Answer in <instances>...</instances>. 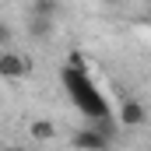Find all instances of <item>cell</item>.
I'll list each match as a JSON object with an SVG mask.
<instances>
[{"instance_id":"6da1fadb","label":"cell","mask_w":151,"mask_h":151,"mask_svg":"<svg viewBox=\"0 0 151 151\" xmlns=\"http://www.w3.org/2000/svg\"><path fill=\"white\" fill-rule=\"evenodd\" d=\"M60 81H63V88H67L70 102L81 109V116H84L88 123H95V119H109V116H113V109H109V99L102 95L99 81L88 74V67H84L77 56H70V60L63 63Z\"/></svg>"},{"instance_id":"7a4b0ae2","label":"cell","mask_w":151,"mask_h":151,"mask_svg":"<svg viewBox=\"0 0 151 151\" xmlns=\"http://www.w3.org/2000/svg\"><path fill=\"white\" fill-rule=\"evenodd\" d=\"M116 123L127 127V130H141L148 123V109L137 102V99H123L119 102V113H116Z\"/></svg>"},{"instance_id":"3957f363","label":"cell","mask_w":151,"mask_h":151,"mask_svg":"<svg viewBox=\"0 0 151 151\" xmlns=\"http://www.w3.org/2000/svg\"><path fill=\"white\" fill-rule=\"evenodd\" d=\"M74 148H77V151H109V148H113V141H109L106 134H99V130L88 123V127H81V130L74 134Z\"/></svg>"},{"instance_id":"277c9868","label":"cell","mask_w":151,"mask_h":151,"mask_svg":"<svg viewBox=\"0 0 151 151\" xmlns=\"http://www.w3.org/2000/svg\"><path fill=\"white\" fill-rule=\"evenodd\" d=\"M28 74V60L14 49H0V77H25Z\"/></svg>"},{"instance_id":"5b68a950","label":"cell","mask_w":151,"mask_h":151,"mask_svg":"<svg viewBox=\"0 0 151 151\" xmlns=\"http://www.w3.org/2000/svg\"><path fill=\"white\" fill-rule=\"evenodd\" d=\"M32 14H35V18L56 21V14H60V0H35V4H32Z\"/></svg>"},{"instance_id":"8992f818","label":"cell","mask_w":151,"mask_h":151,"mask_svg":"<svg viewBox=\"0 0 151 151\" xmlns=\"http://www.w3.org/2000/svg\"><path fill=\"white\" fill-rule=\"evenodd\" d=\"M28 32H32L35 39H49V35H53V21H49V18H35V14H32Z\"/></svg>"},{"instance_id":"52a82bcc","label":"cell","mask_w":151,"mask_h":151,"mask_svg":"<svg viewBox=\"0 0 151 151\" xmlns=\"http://www.w3.org/2000/svg\"><path fill=\"white\" fill-rule=\"evenodd\" d=\"M28 130H32V137H35V141H49V137L56 134V127H53V119H35V123H32Z\"/></svg>"},{"instance_id":"ba28073f","label":"cell","mask_w":151,"mask_h":151,"mask_svg":"<svg viewBox=\"0 0 151 151\" xmlns=\"http://www.w3.org/2000/svg\"><path fill=\"white\" fill-rule=\"evenodd\" d=\"M11 39H14L11 25H7V21H0V49H11Z\"/></svg>"},{"instance_id":"9c48e42d","label":"cell","mask_w":151,"mask_h":151,"mask_svg":"<svg viewBox=\"0 0 151 151\" xmlns=\"http://www.w3.org/2000/svg\"><path fill=\"white\" fill-rule=\"evenodd\" d=\"M7 151H25V148H7Z\"/></svg>"}]
</instances>
